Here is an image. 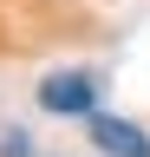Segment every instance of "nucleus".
Masks as SVG:
<instances>
[{
  "mask_svg": "<svg viewBox=\"0 0 150 157\" xmlns=\"http://www.w3.org/2000/svg\"><path fill=\"white\" fill-rule=\"evenodd\" d=\"M91 137H98V151H111V157H150V137L130 124V118L91 111Z\"/></svg>",
  "mask_w": 150,
  "mask_h": 157,
  "instance_id": "2",
  "label": "nucleus"
},
{
  "mask_svg": "<svg viewBox=\"0 0 150 157\" xmlns=\"http://www.w3.org/2000/svg\"><path fill=\"white\" fill-rule=\"evenodd\" d=\"M39 105L59 111V118H91V105H98V78L91 72H52L39 85Z\"/></svg>",
  "mask_w": 150,
  "mask_h": 157,
  "instance_id": "1",
  "label": "nucleus"
}]
</instances>
